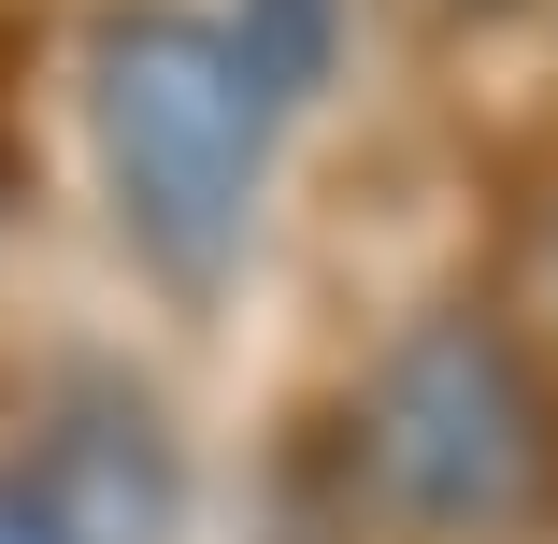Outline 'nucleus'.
<instances>
[{
    "label": "nucleus",
    "mask_w": 558,
    "mask_h": 544,
    "mask_svg": "<svg viewBox=\"0 0 558 544\" xmlns=\"http://www.w3.org/2000/svg\"><path fill=\"white\" fill-rule=\"evenodd\" d=\"M86 158L158 287H230L272 186V100L215 15L116 0V15H86Z\"/></svg>",
    "instance_id": "f257e3e1"
},
{
    "label": "nucleus",
    "mask_w": 558,
    "mask_h": 544,
    "mask_svg": "<svg viewBox=\"0 0 558 544\" xmlns=\"http://www.w3.org/2000/svg\"><path fill=\"white\" fill-rule=\"evenodd\" d=\"M544 287H558V244H544Z\"/></svg>",
    "instance_id": "423d86ee"
},
{
    "label": "nucleus",
    "mask_w": 558,
    "mask_h": 544,
    "mask_svg": "<svg viewBox=\"0 0 558 544\" xmlns=\"http://www.w3.org/2000/svg\"><path fill=\"white\" fill-rule=\"evenodd\" d=\"M0 544H72V530H58V501H44L29 473H0Z\"/></svg>",
    "instance_id": "39448f33"
},
{
    "label": "nucleus",
    "mask_w": 558,
    "mask_h": 544,
    "mask_svg": "<svg viewBox=\"0 0 558 544\" xmlns=\"http://www.w3.org/2000/svg\"><path fill=\"white\" fill-rule=\"evenodd\" d=\"M344 445H359V487L429 544L558 530V373L501 315H415L373 359Z\"/></svg>",
    "instance_id": "f03ea898"
},
{
    "label": "nucleus",
    "mask_w": 558,
    "mask_h": 544,
    "mask_svg": "<svg viewBox=\"0 0 558 544\" xmlns=\"http://www.w3.org/2000/svg\"><path fill=\"white\" fill-rule=\"evenodd\" d=\"M44 501H58V530L72 544H158L172 530V445H158V415L130 401V387H86L72 415H58V445H44V473H29Z\"/></svg>",
    "instance_id": "7ed1b4c3"
},
{
    "label": "nucleus",
    "mask_w": 558,
    "mask_h": 544,
    "mask_svg": "<svg viewBox=\"0 0 558 544\" xmlns=\"http://www.w3.org/2000/svg\"><path fill=\"white\" fill-rule=\"evenodd\" d=\"M215 29H230V58L258 72V100L287 116V100H315L329 58H344V0H230Z\"/></svg>",
    "instance_id": "20e7f679"
}]
</instances>
